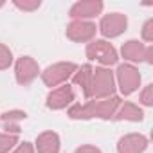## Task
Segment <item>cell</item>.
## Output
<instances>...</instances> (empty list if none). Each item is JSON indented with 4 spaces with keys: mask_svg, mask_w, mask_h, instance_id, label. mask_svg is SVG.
<instances>
[{
    "mask_svg": "<svg viewBox=\"0 0 153 153\" xmlns=\"http://www.w3.org/2000/svg\"><path fill=\"white\" fill-rule=\"evenodd\" d=\"M114 74L108 68H96L92 72V83H90V97L105 99L114 94Z\"/></svg>",
    "mask_w": 153,
    "mask_h": 153,
    "instance_id": "obj_1",
    "label": "cell"
},
{
    "mask_svg": "<svg viewBox=\"0 0 153 153\" xmlns=\"http://www.w3.org/2000/svg\"><path fill=\"white\" fill-rule=\"evenodd\" d=\"M74 72H76L74 63H56V65L47 67L42 72V78H43V83L47 87H56V85L67 81Z\"/></svg>",
    "mask_w": 153,
    "mask_h": 153,
    "instance_id": "obj_2",
    "label": "cell"
},
{
    "mask_svg": "<svg viewBox=\"0 0 153 153\" xmlns=\"http://www.w3.org/2000/svg\"><path fill=\"white\" fill-rule=\"evenodd\" d=\"M87 56H88V59H97V61H101L103 65H114V63L117 61V52H115V49H114L108 42H103V40L88 43V47H87Z\"/></svg>",
    "mask_w": 153,
    "mask_h": 153,
    "instance_id": "obj_3",
    "label": "cell"
},
{
    "mask_svg": "<svg viewBox=\"0 0 153 153\" xmlns=\"http://www.w3.org/2000/svg\"><path fill=\"white\" fill-rule=\"evenodd\" d=\"M117 79H119V87H121V92L124 96L135 92L139 88V83H140V74L135 67L131 65H121L117 68Z\"/></svg>",
    "mask_w": 153,
    "mask_h": 153,
    "instance_id": "obj_4",
    "label": "cell"
},
{
    "mask_svg": "<svg viewBox=\"0 0 153 153\" xmlns=\"http://www.w3.org/2000/svg\"><path fill=\"white\" fill-rule=\"evenodd\" d=\"M126 25H128V20H126L124 15L112 13V15H106L101 20V33L106 38H115V36H119L126 31Z\"/></svg>",
    "mask_w": 153,
    "mask_h": 153,
    "instance_id": "obj_5",
    "label": "cell"
},
{
    "mask_svg": "<svg viewBox=\"0 0 153 153\" xmlns=\"http://www.w3.org/2000/svg\"><path fill=\"white\" fill-rule=\"evenodd\" d=\"M96 34V25L85 20H76L67 27V36L72 42H88Z\"/></svg>",
    "mask_w": 153,
    "mask_h": 153,
    "instance_id": "obj_6",
    "label": "cell"
},
{
    "mask_svg": "<svg viewBox=\"0 0 153 153\" xmlns=\"http://www.w3.org/2000/svg\"><path fill=\"white\" fill-rule=\"evenodd\" d=\"M15 72H16V79H18L20 85H29L36 78V76H38L40 68H38V63L33 58H27L25 56V58H20L16 61Z\"/></svg>",
    "mask_w": 153,
    "mask_h": 153,
    "instance_id": "obj_7",
    "label": "cell"
},
{
    "mask_svg": "<svg viewBox=\"0 0 153 153\" xmlns=\"http://www.w3.org/2000/svg\"><path fill=\"white\" fill-rule=\"evenodd\" d=\"M74 101V92H72V87L68 85H63L56 90H52L47 97V106L52 108V110H61L65 108L67 105H70Z\"/></svg>",
    "mask_w": 153,
    "mask_h": 153,
    "instance_id": "obj_8",
    "label": "cell"
},
{
    "mask_svg": "<svg viewBox=\"0 0 153 153\" xmlns=\"http://www.w3.org/2000/svg\"><path fill=\"white\" fill-rule=\"evenodd\" d=\"M101 11H103V2H99V0H87V2H78L72 6L70 16L83 20V18H92L99 15Z\"/></svg>",
    "mask_w": 153,
    "mask_h": 153,
    "instance_id": "obj_9",
    "label": "cell"
},
{
    "mask_svg": "<svg viewBox=\"0 0 153 153\" xmlns=\"http://www.w3.org/2000/svg\"><path fill=\"white\" fill-rule=\"evenodd\" d=\"M148 146V139L139 133H130L123 137L117 144L119 153H142Z\"/></svg>",
    "mask_w": 153,
    "mask_h": 153,
    "instance_id": "obj_10",
    "label": "cell"
},
{
    "mask_svg": "<svg viewBox=\"0 0 153 153\" xmlns=\"http://www.w3.org/2000/svg\"><path fill=\"white\" fill-rule=\"evenodd\" d=\"M121 106V99L115 97V96H110V97H105L101 101H96V117H101V119H110L115 115L117 108Z\"/></svg>",
    "mask_w": 153,
    "mask_h": 153,
    "instance_id": "obj_11",
    "label": "cell"
},
{
    "mask_svg": "<svg viewBox=\"0 0 153 153\" xmlns=\"http://www.w3.org/2000/svg\"><path fill=\"white\" fill-rule=\"evenodd\" d=\"M40 153H59V137L54 131H45L36 139Z\"/></svg>",
    "mask_w": 153,
    "mask_h": 153,
    "instance_id": "obj_12",
    "label": "cell"
},
{
    "mask_svg": "<svg viewBox=\"0 0 153 153\" xmlns=\"http://www.w3.org/2000/svg\"><path fill=\"white\" fill-rule=\"evenodd\" d=\"M27 117L25 112L22 110H11V112H6L0 115V123L4 124V128L7 131H13V133H18L20 131V121H24Z\"/></svg>",
    "mask_w": 153,
    "mask_h": 153,
    "instance_id": "obj_13",
    "label": "cell"
},
{
    "mask_svg": "<svg viewBox=\"0 0 153 153\" xmlns=\"http://www.w3.org/2000/svg\"><path fill=\"white\" fill-rule=\"evenodd\" d=\"M121 52H123V56H124L126 59H130V61H142L144 56H146V47H144L142 43H139L137 40H130V42H126V43L123 45Z\"/></svg>",
    "mask_w": 153,
    "mask_h": 153,
    "instance_id": "obj_14",
    "label": "cell"
},
{
    "mask_svg": "<svg viewBox=\"0 0 153 153\" xmlns=\"http://www.w3.org/2000/svg\"><path fill=\"white\" fill-rule=\"evenodd\" d=\"M92 72L94 68L90 65H83L78 72L74 74V83L83 88L85 97H90V83H92Z\"/></svg>",
    "mask_w": 153,
    "mask_h": 153,
    "instance_id": "obj_15",
    "label": "cell"
},
{
    "mask_svg": "<svg viewBox=\"0 0 153 153\" xmlns=\"http://www.w3.org/2000/svg\"><path fill=\"white\" fill-rule=\"evenodd\" d=\"M114 117L119 119V121H123V119H126V121H142L144 114H142V110H140L139 106H135L133 103H124L123 106L117 108V112H115Z\"/></svg>",
    "mask_w": 153,
    "mask_h": 153,
    "instance_id": "obj_16",
    "label": "cell"
},
{
    "mask_svg": "<svg viewBox=\"0 0 153 153\" xmlns=\"http://www.w3.org/2000/svg\"><path fill=\"white\" fill-rule=\"evenodd\" d=\"M96 101H88L85 105H74L68 110V115L72 119H92L96 117Z\"/></svg>",
    "mask_w": 153,
    "mask_h": 153,
    "instance_id": "obj_17",
    "label": "cell"
},
{
    "mask_svg": "<svg viewBox=\"0 0 153 153\" xmlns=\"http://www.w3.org/2000/svg\"><path fill=\"white\" fill-rule=\"evenodd\" d=\"M16 142H18L16 135H6V133H0V153H7Z\"/></svg>",
    "mask_w": 153,
    "mask_h": 153,
    "instance_id": "obj_18",
    "label": "cell"
},
{
    "mask_svg": "<svg viewBox=\"0 0 153 153\" xmlns=\"http://www.w3.org/2000/svg\"><path fill=\"white\" fill-rule=\"evenodd\" d=\"M11 61H13V54H11V51H9L6 45L0 43V70L7 68V67L11 65Z\"/></svg>",
    "mask_w": 153,
    "mask_h": 153,
    "instance_id": "obj_19",
    "label": "cell"
},
{
    "mask_svg": "<svg viewBox=\"0 0 153 153\" xmlns=\"http://www.w3.org/2000/svg\"><path fill=\"white\" fill-rule=\"evenodd\" d=\"M15 6L18 9H24V11H34V9L40 7V2H38V0H33V2H25V0H24V2H20V0H16Z\"/></svg>",
    "mask_w": 153,
    "mask_h": 153,
    "instance_id": "obj_20",
    "label": "cell"
},
{
    "mask_svg": "<svg viewBox=\"0 0 153 153\" xmlns=\"http://www.w3.org/2000/svg\"><path fill=\"white\" fill-rule=\"evenodd\" d=\"M140 101H142L146 106H149V105L153 103V87H151V85H148V87L144 88V92L140 94Z\"/></svg>",
    "mask_w": 153,
    "mask_h": 153,
    "instance_id": "obj_21",
    "label": "cell"
},
{
    "mask_svg": "<svg viewBox=\"0 0 153 153\" xmlns=\"http://www.w3.org/2000/svg\"><path fill=\"white\" fill-rule=\"evenodd\" d=\"M142 36L146 42H151L153 40V20H148L144 24V29H142Z\"/></svg>",
    "mask_w": 153,
    "mask_h": 153,
    "instance_id": "obj_22",
    "label": "cell"
},
{
    "mask_svg": "<svg viewBox=\"0 0 153 153\" xmlns=\"http://www.w3.org/2000/svg\"><path fill=\"white\" fill-rule=\"evenodd\" d=\"M76 153H101V151L94 146H81V148L76 149Z\"/></svg>",
    "mask_w": 153,
    "mask_h": 153,
    "instance_id": "obj_23",
    "label": "cell"
},
{
    "mask_svg": "<svg viewBox=\"0 0 153 153\" xmlns=\"http://www.w3.org/2000/svg\"><path fill=\"white\" fill-rule=\"evenodd\" d=\"M15 153H34V149H33V146L29 142H24V144H20V148Z\"/></svg>",
    "mask_w": 153,
    "mask_h": 153,
    "instance_id": "obj_24",
    "label": "cell"
},
{
    "mask_svg": "<svg viewBox=\"0 0 153 153\" xmlns=\"http://www.w3.org/2000/svg\"><path fill=\"white\" fill-rule=\"evenodd\" d=\"M151 56H153V51H151V47H146V56H144V59H146L148 63H151V61H153V58H151Z\"/></svg>",
    "mask_w": 153,
    "mask_h": 153,
    "instance_id": "obj_25",
    "label": "cell"
},
{
    "mask_svg": "<svg viewBox=\"0 0 153 153\" xmlns=\"http://www.w3.org/2000/svg\"><path fill=\"white\" fill-rule=\"evenodd\" d=\"M2 6H4V2H2V0H0V7H2Z\"/></svg>",
    "mask_w": 153,
    "mask_h": 153,
    "instance_id": "obj_26",
    "label": "cell"
}]
</instances>
